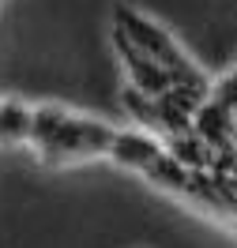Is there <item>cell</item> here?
<instances>
[{
    "label": "cell",
    "instance_id": "obj_1",
    "mask_svg": "<svg viewBox=\"0 0 237 248\" xmlns=\"http://www.w3.org/2000/svg\"><path fill=\"white\" fill-rule=\"evenodd\" d=\"M117 124L83 117L61 106H34L31 117V147L46 166H79V162H98L106 158L117 143Z\"/></svg>",
    "mask_w": 237,
    "mask_h": 248
},
{
    "label": "cell",
    "instance_id": "obj_2",
    "mask_svg": "<svg viewBox=\"0 0 237 248\" xmlns=\"http://www.w3.org/2000/svg\"><path fill=\"white\" fill-rule=\"evenodd\" d=\"M113 27H117L132 46L143 49V53L162 68V76L174 83L177 94H185V98L196 102V106L211 94L215 79L207 76L204 68H200L185 49L177 46V38L166 31L162 23H155L151 16H143L140 8H132V4H113Z\"/></svg>",
    "mask_w": 237,
    "mask_h": 248
},
{
    "label": "cell",
    "instance_id": "obj_4",
    "mask_svg": "<svg viewBox=\"0 0 237 248\" xmlns=\"http://www.w3.org/2000/svg\"><path fill=\"white\" fill-rule=\"evenodd\" d=\"M31 117L34 106L0 98V147H27L31 143Z\"/></svg>",
    "mask_w": 237,
    "mask_h": 248
},
{
    "label": "cell",
    "instance_id": "obj_3",
    "mask_svg": "<svg viewBox=\"0 0 237 248\" xmlns=\"http://www.w3.org/2000/svg\"><path fill=\"white\" fill-rule=\"evenodd\" d=\"M113 53H117V61H121V68H125V76H128V83H125L128 91L143 94V98H170V94H177L174 83L162 76V68L143 49L132 46L117 27H113Z\"/></svg>",
    "mask_w": 237,
    "mask_h": 248
}]
</instances>
